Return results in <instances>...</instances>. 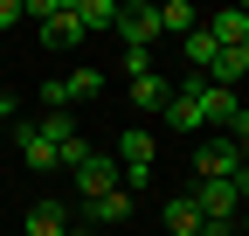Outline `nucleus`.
<instances>
[{"label": "nucleus", "mask_w": 249, "mask_h": 236, "mask_svg": "<svg viewBox=\"0 0 249 236\" xmlns=\"http://www.w3.org/2000/svg\"><path fill=\"white\" fill-rule=\"evenodd\" d=\"M201 28L214 35V49H249V7H222V14H201Z\"/></svg>", "instance_id": "obj_7"}, {"label": "nucleus", "mask_w": 249, "mask_h": 236, "mask_svg": "<svg viewBox=\"0 0 249 236\" xmlns=\"http://www.w3.org/2000/svg\"><path fill=\"white\" fill-rule=\"evenodd\" d=\"M201 236H235V216H201Z\"/></svg>", "instance_id": "obj_19"}, {"label": "nucleus", "mask_w": 249, "mask_h": 236, "mask_svg": "<svg viewBox=\"0 0 249 236\" xmlns=\"http://www.w3.org/2000/svg\"><path fill=\"white\" fill-rule=\"evenodd\" d=\"M152 70V49H124V77H145Z\"/></svg>", "instance_id": "obj_18"}, {"label": "nucleus", "mask_w": 249, "mask_h": 236, "mask_svg": "<svg viewBox=\"0 0 249 236\" xmlns=\"http://www.w3.org/2000/svg\"><path fill=\"white\" fill-rule=\"evenodd\" d=\"M194 174H201V181H229V174H242V153H235L229 139H208L201 153H194Z\"/></svg>", "instance_id": "obj_8"}, {"label": "nucleus", "mask_w": 249, "mask_h": 236, "mask_svg": "<svg viewBox=\"0 0 249 236\" xmlns=\"http://www.w3.org/2000/svg\"><path fill=\"white\" fill-rule=\"evenodd\" d=\"M180 49H187V63H194L201 77H208V63H214V56H222V49H214V35H208V28H194V35H180Z\"/></svg>", "instance_id": "obj_17"}, {"label": "nucleus", "mask_w": 249, "mask_h": 236, "mask_svg": "<svg viewBox=\"0 0 249 236\" xmlns=\"http://www.w3.org/2000/svg\"><path fill=\"white\" fill-rule=\"evenodd\" d=\"M7 125H14V98L0 91V139H7Z\"/></svg>", "instance_id": "obj_20"}, {"label": "nucleus", "mask_w": 249, "mask_h": 236, "mask_svg": "<svg viewBox=\"0 0 249 236\" xmlns=\"http://www.w3.org/2000/svg\"><path fill=\"white\" fill-rule=\"evenodd\" d=\"M90 222H132V195H124V188L97 195V201H90Z\"/></svg>", "instance_id": "obj_14"}, {"label": "nucleus", "mask_w": 249, "mask_h": 236, "mask_svg": "<svg viewBox=\"0 0 249 236\" xmlns=\"http://www.w3.org/2000/svg\"><path fill=\"white\" fill-rule=\"evenodd\" d=\"M76 28H118V0H76Z\"/></svg>", "instance_id": "obj_15"}, {"label": "nucleus", "mask_w": 249, "mask_h": 236, "mask_svg": "<svg viewBox=\"0 0 249 236\" xmlns=\"http://www.w3.org/2000/svg\"><path fill=\"white\" fill-rule=\"evenodd\" d=\"M166 229H173V236H201V209H194L187 195H173V201H166Z\"/></svg>", "instance_id": "obj_16"}, {"label": "nucleus", "mask_w": 249, "mask_h": 236, "mask_svg": "<svg viewBox=\"0 0 249 236\" xmlns=\"http://www.w3.org/2000/svg\"><path fill=\"white\" fill-rule=\"evenodd\" d=\"M104 91V70H70V77H49L42 83V98H49V111H70V104H83V98H97Z\"/></svg>", "instance_id": "obj_2"}, {"label": "nucleus", "mask_w": 249, "mask_h": 236, "mask_svg": "<svg viewBox=\"0 0 249 236\" xmlns=\"http://www.w3.org/2000/svg\"><path fill=\"white\" fill-rule=\"evenodd\" d=\"M118 35H124V49H152V35H160L152 0H118Z\"/></svg>", "instance_id": "obj_5"}, {"label": "nucleus", "mask_w": 249, "mask_h": 236, "mask_svg": "<svg viewBox=\"0 0 249 236\" xmlns=\"http://www.w3.org/2000/svg\"><path fill=\"white\" fill-rule=\"evenodd\" d=\"M118 174H124V195L152 181V132H118Z\"/></svg>", "instance_id": "obj_3"}, {"label": "nucleus", "mask_w": 249, "mask_h": 236, "mask_svg": "<svg viewBox=\"0 0 249 236\" xmlns=\"http://www.w3.org/2000/svg\"><path fill=\"white\" fill-rule=\"evenodd\" d=\"M70 188H76L83 201H97V195H111V188H118V160H111V153H83V160L70 167Z\"/></svg>", "instance_id": "obj_4"}, {"label": "nucleus", "mask_w": 249, "mask_h": 236, "mask_svg": "<svg viewBox=\"0 0 249 236\" xmlns=\"http://www.w3.org/2000/svg\"><path fill=\"white\" fill-rule=\"evenodd\" d=\"M28 236H90V229L70 222V209L55 195H42V201H28Z\"/></svg>", "instance_id": "obj_6"}, {"label": "nucleus", "mask_w": 249, "mask_h": 236, "mask_svg": "<svg viewBox=\"0 0 249 236\" xmlns=\"http://www.w3.org/2000/svg\"><path fill=\"white\" fill-rule=\"evenodd\" d=\"M83 28H76V0H55V14L42 21V49H76Z\"/></svg>", "instance_id": "obj_9"}, {"label": "nucleus", "mask_w": 249, "mask_h": 236, "mask_svg": "<svg viewBox=\"0 0 249 236\" xmlns=\"http://www.w3.org/2000/svg\"><path fill=\"white\" fill-rule=\"evenodd\" d=\"M14 146H21V160H28V174H55V146H42L35 132L14 118Z\"/></svg>", "instance_id": "obj_11"}, {"label": "nucleus", "mask_w": 249, "mask_h": 236, "mask_svg": "<svg viewBox=\"0 0 249 236\" xmlns=\"http://www.w3.org/2000/svg\"><path fill=\"white\" fill-rule=\"evenodd\" d=\"M152 14H160V35H194V28H201V7H194V0H160Z\"/></svg>", "instance_id": "obj_10"}, {"label": "nucleus", "mask_w": 249, "mask_h": 236, "mask_svg": "<svg viewBox=\"0 0 249 236\" xmlns=\"http://www.w3.org/2000/svg\"><path fill=\"white\" fill-rule=\"evenodd\" d=\"M235 77H249V49H222L208 63V83H222V91H235Z\"/></svg>", "instance_id": "obj_12"}, {"label": "nucleus", "mask_w": 249, "mask_h": 236, "mask_svg": "<svg viewBox=\"0 0 249 236\" xmlns=\"http://www.w3.org/2000/svg\"><path fill=\"white\" fill-rule=\"evenodd\" d=\"M242 195H249V167L229 174V181H201V188H187V201H194L201 216H235V209H242Z\"/></svg>", "instance_id": "obj_1"}, {"label": "nucleus", "mask_w": 249, "mask_h": 236, "mask_svg": "<svg viewBox=\"0 0 249 236\" xmlns=\"http://www.w3.org/2000/svg\"><path fill=\"white\" fill-rule=\"evenodd\" d=\"M166 91H173V83H166L160 70H145V77H132V104H139V111H160V104H166Z\"/></svg>", "instance_id": "obj_13"}]
</instances>
